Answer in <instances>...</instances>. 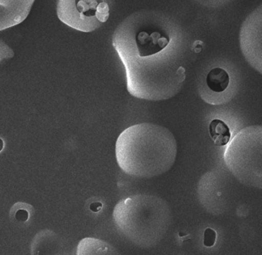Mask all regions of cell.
<instances>
[{
    "mask_svg": "<svg viewBox=\"0 0 262 255\" xmlns=\"http://www.w3.org/2000/svg\"><path fill=\"white\" fill-rule=\"evenodd\" d=\"M208 89L214 93H223L228 89L230 76L228 72L220 67H215L208 72L206 76Z\"/></svg>",
    "mask_w": 262,
    "mask_h": 255,
    "instance_id": "obj_9",
    "label": "cell"
},
{
    "mask_svg": "<svg viewBox=\"0 0 262 255\" xmlns=\"http://www.w3.org/2000/svg\"><path fill=\"white\" fill-rule=\"evenodd\" d=\"M209 133L214 145L219 147L226 146L231 141V130L222 120L214 119L211 121Z\"/></svg>",
    "mask_w": 262,
    "mask_h": 255,
    "instance_id": "obj_10",
    "label": "cell"
},
{
    "mask_svg": "<svg viewBox=\"0 0 262 255\" xmlns=\"http://www.w3.org/2000/svg\"><path fill=\"white\" fill-rule=\"evenodd\" d=\"M227 145L224 160L230 172L242 184L261 188V126L242 129Z\"/></svg>",
    "mask_w": 262,
    "mask_h": 255,
    "instance_id": "obj_4",
    "label": "cell"
},
{
    "mask_svg": "<svg viewBox=\"0 0 262 255\" xmlns=\"http://www.w3.org/2000/svg\"><path fill=\"white\" fill-rule=\"evenodd\" d=\"M56 12L66 25L90 33L108 21L110 7L106 0H58Z\"/></svg>",
    "mask_w": 262,
    "mask_h": 255,
    "instance_id": "obj_5",
    "label": "cell"
},
{
    "mask_svg": "<svg viewBox=\"0 0 262 255\" xmlns=\"http://www.w3.org/2000/svg\"><path fill=\"white\" fill-rule=\"evenodd\" d=\"M35 0H0V31L24 22Z\"/></svg>",
    "mask_w": 262,
    "mask_h": 255,
    "instance_id": "obj_6",
    "label": "cell"
},
{
    "mask_svg": "<svg viewBox=\"0 0 262 255\" xmlns=\"http://www.w3.org/2000/svg\"><path fill=\"white\" fill-rule=\"evenodd\" d=\"M113 45L125 67L127 90L132 96L146 101H164L182 90L185 69L174 39L165 50L144 57L122 46Z\"/></svg>",
    "mask_w": 262,
    "mask_h": 255,
    "instance_id": "obj_1",
    "label": "cell"
},
{
    "mask_svg": "<svg viewBox=\"0 0 262 255\" xmlns=\"http://www.w3.org/2000/svg\"><path fill=\"white\" fill-rule=\"evenodd\" d=\"M260 10V9L259 11ZM257 13H258L256 10L247 19L245 24H243L242 33H241V47H242V50H243L248 44H250L244 54H245V57L248 60V62L251 63L253 67L257 70V56H258V55L257 54V43H256L257 37H256V36H257V32L261 31V28L257 30V27L261 24V21H260L257 25V19L261 17V15H260L258 18H257ZM258 57L260 58L259 56ZM258 64L260 66L259 63Z\"/></svg>",
    "mask_w": 262,
    "mask_h": 255,
    "instance_id": "obj_7",
    "label": "cell"
},
{
    "mask_svg": "<svg viewBox=\"0 0 262 255\" xmlns=\"http://www.w3.org/2000/svg\"><path fill=\"white\" fill-rule=\"evenodd\" d=\"M217 233L211 228H207L204 233V245L205 247H212L215 244Z\"/></svg>",
    "mask_w": 262,
    "mask_h": 255,
    "instance_id": "obj_11",
    "label": "cell"
},
{
    "mask_svg": "<svg viewBox=\"0 0 262 255\" xmlns=\"http://www.w3.org/2000/svg\"><path fill=\"white\" fill-rule=\"evenodd\" d=\"M78 254H119L108 243L94 238H85L81 241Z\"/></svg>",
    "mask_w": 262,
    "mask_h": 255,
    "instance_id": "obj_8",
    "label": "cell"
},
{
    "mask_svg": "<svg viewBox=\"0 0 262 255\" xmlns=\"http://www.w3.org/2000/svg\"><path fill=\"white\" fill-rule=\"evenodd\" d=\"M119 167L132 176L151 178L170 170L177 156V142L168 129L150 123L125 129L118 138Z\"/></svg>",
    "mask_w": 262,
    "mask_h": 255,
    "instance_id": "obj_2",
    "label": "cell"
},
{
    "mask_svg": "<svg viewBox=\"0 0 262 255\" xmlns=\"http://www.w3.org/2000/svg\"><path fill=\"white\" fill-rule=\"evenodd\" d=\"M102 207V205L101 203H94V204H93L90 206V209H91L93 211L97 212L99 211V210H100Z\"/></svg>",
    "mask_w": 262,
    "mask_h": 255,
    "instance_id": "obj_13",
    "label": "cell"
},
{
    "mask_svg": "<svg viewBox=\"0 0 262 255\" xmlns=\"http://www.w3.org/2000/svg\"><path fill=\"white\" fill-rule=\"evenodd\" d=\"M13 56H14V53L12 49L5 43L0 41V64L5 60L10 59Z\"/></svg>",
    "mask_w": 262,
    "mask_h": 255,
    "instance_id": "obj_12",
    "label": "cell"
},
{
    "mask_svg": "<svg viewBox=\"0 0 262 255\" xmlns=\"http://www.w3.org/2000/svg\"><path fill=\"white\" fill-rule=\"evenodd\" d=\"M169 205L154 195L138 194L121 200L113 210V220L119 233L143 248L157 245L171 223Z\"/></svg>",
    "mask_w": 262,
    "mask_h": 255,
    "instance_id": "obj_3",
    "label": "cell"
},
{
    "mask_svg": "<svg viewBox=\"0 0 262 255\" xmlns=\"http://www.w3.org/2000/svg\"><path fill=\"white\" fill-rule=\"evenodd\" d=\"M4 141H3L2 139H0V151L3 150V148H4Z\"/></svg>",
    "mask_w": 262,
    "mask_h": 255,
    "instance_id": "obj_14",
    "label": "cell"
}]
</instances>
